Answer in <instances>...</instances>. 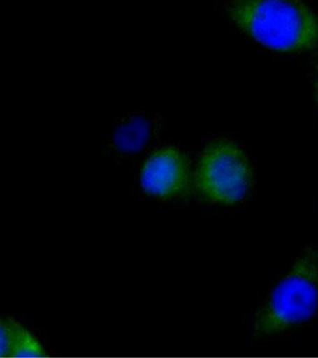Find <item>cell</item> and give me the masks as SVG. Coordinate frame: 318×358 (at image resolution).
Here are the masks:
<instances>
[{
  "label": "cell",
  "mask_w": 318,
  "mask_h": 358,
  "mask_svg": "<svg viewBox=\"0 0 318 358\" xmlns=\"http://www.w3.org/2000/svg\"><path fill=\"white\" fill-rule=\"evenodd\" d=\"M226 11L236 27L275 52L318 47V15L302 0H227Z\"/></svg>",
  "instance_id": "6da1fadb"
},
{
  "label": "cell",
  "mask_w": 318,
  "mask_h": 358,
  "mask_svg": "<svg viewBox=\"0 0 318 358\" xmlns=\"http://www.w3.org/2000/svg\"><path fill=\"white\" fill-rule=\"evenodd\" d=\"M318 308V250H306L258 313L255 331L271 335L313 317Z\"/></svg>",
  "instance_id": "7a4b0ae2"
},
{
  "label": "cell",
  "mask_w": 318,
  "mask_h": 358,
  "mask_svg": "<svg viewBox=\"0 0 318 358\" xmlns=\"http://www.w3.org/2000/svg\"><path fill=\"white\" fill-rule=\"evenodd\" d=\"M198 190L217 204L233 205L246 196L252 182L249 159L227 140L214 141L199 157L196 171Z\"/></svg>",
  "instance_id": "3957f363"
},
{
  "label": "cell",
  "mask_w": 318,
  "mask_h": 358,
  "mask_svg": "<svg viewBox=\"0 0 318 358\" xmlns=\"http://www.w3.org/2000/svg\"><path fill=\"white\" fill-rule=\"evenodd\" d=\"M189 179L187 157L173 146L153 152L140 169V182L143 190L160 199L182 196L187 190Z\"/></svg>",
  "instance_id": "277c9868"
},
{
  "label": "cell",
  "mask_w": 318,
  "mask_h": 358,
  "mask_svg": "<svg viewBox=\"0 0 318 358\" xmlns=\"http://www.w3.org/2000/svg\"><path fill=\"white\" fill-rule=\"evenodd\" d=\"M7 323L8 357H41L46 356L45 348L38 337L15 320H6Z\"/></svg>",
  "instance_id": "5b68a950"
},
{
  "label": "cell",
  "mask_w": 318,
  "mask_h": 358,
  "mask_svg": "<svg viewBox=\"0 0 318 358\" xmlns=\"http://www.w3.org/2000/svg\"><path fill=\"white\" fill-rule=\"evenodd\" d=\"M149 123L145 120H131L117 129L115 143L120 150L129 152L138 150L149 137Z\"/></svg>",
  "instance_id": "8992f818"
},
{
  "label": "cell",
  "mask_w": 318,
  "mask_h": 358,
  "mask_svg": "<svg viewBox=\"0 0 318 358\" xmlns=\"http://www.w3.org/2000/svg\"><path fill=\"white\" fill-rule=\"evenodd\" d=\"M7 323L0 317V357H8Z\"/></svg>",
  "instance_id": "52a82bcc"
},
{
  "label": "cell",
  "mask_w": 318,
  "mask_h": 358,
  "mask_svg": "<svg viewBox=\"0 0 318 358\" xmlns=\"http://www.w3.org/2000/svg\"><path fill=\"white\" fill-rule=\"evenodd\" d=\"M313 89L318 106V63L315 66L313 73Z\"/></svg>",
  "instance_id": "ba28073f"
}]
</instances>
